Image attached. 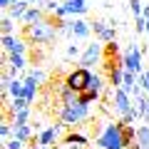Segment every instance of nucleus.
<instances>
[{"instance_id":"f257e3e1","label":"nucleus","mask_w":149,"mask_h":149,"mask_svg":"<svg viewBox=\"0 0 149 149\" xmlns=\"http://www.w3.org/2000/svg\"><path fill=\"white\" fill-rule=\"evenodd\" d=\"M22 37H25L30 45H50L57 37V27H55V20H40L32 22V25H25L22 30Z\"/></svg>"},{"instance_id":"f03ea898","label":"nucleus","mask_w":149,"mask_h":149,"mask_svg":"<svg viewBox=\"0 0 149 149\" xmlns=\"http://www.w3.org/2000/svg\"><path fill=\"white\" fill-rule=\"evenodd\" d=\"M95 144L100 149H124V142H122V124L114 122V124H107L100 134H97Z\"/></svg>"},{"instance_id":"7ed1b4c3","label":"nucleus","mask_w":149,"mask_h":149,"mask_svg":"<svg viewBox=\"0 0 149 149\" xmlns=\"http://www.w3.org/2000/svg\"><path fill=\"white\" fill-rule=\"evenodd\" d=\"M60 119H62L65 124H70V127L87 122V119H90V104H82V102H77V104H62Z\"/></svg>"},{"instance_id":"20e7f679","label":"nucleus","mask_w":149,"mask_h":149,"mask_svg":"<svg viewBox=\"0 0 149 149\" xmlns=\"http://www.w3.org/2000/svg\"><path fill=\"white\" fill-rule=\"evenodd\" d=\"M92 77H95V74L90 72V67H82V65H80L77 70H72V72H70L67 77H65V82H67V85L72 87V90L82 92V90H85V87L92 82Z\"/></svg>"},{"instance_id":"39448f33","label":"nucleus","mask_w":149,"mask_h":149,"mask_svg":"<svg viewBox=\"0 0 149 149\" xmlns=\"http://www.w3.org/2000/svg\"><path fill=\"white\" fill-rule=\"evenodd\" d=\"M122 60H124V70H129V72H134V74L142 72V50H139L137 45H132Z\"/></svg>"},{"instance_id":"423d86ee","label":"nucleus","mask_w":149,"mask_h":149,"mask_svg":"<svg viewBox=\"0 0 149 149\" xmlns=\"http://www.w3.org/2000/svg\"><path fill=\"white\" fill-rule=\"evenodd\" d=\"M112 100H114V109L119 112V114H127V112H132V102H129V95L122 90V87H112Z\"/></svg>"},{"instance_id":"0eeeda50","label":"nucleus","mask_w":149,"mask_h":149,"mask_svg":"<svg viewBox=\"0 0 149 149\" xmlns=\"http://www.w3.org/2000/svg\"><path fill=\"white\" fill-rule=\"evenodd\" d=\"M102 52H104L102 45H97V42L87 45V50L82 52V57H80V65L82 67H90V65H95V62H102Z\"/></svg>"},{"instance_id":"6e6552de","label":"nucleus","mask_w":149,"mask_h":149,"mask_svg":"<svg viewBox=\"0 0 149 149\" xmlns=\"http://www.w3.org/2000/svg\"><path fill=\"white\" fill-rule=\"evenodd\" d=\"M92 30H95V35L100 37L102 42H114V22H102V20H95L92 22Z\"/></svg>"},{"instance_id":"1a4fd4ad","label":"nucleus","mask_w":149,"mask_h":149,"mask_svg":"<svg viewBox=\"0 0 149 149\" xmlns=\"http://www.w3.org/2000/svg\"><path fill=\"white\" fill-rule=\"evenodd\" d=\"M3 47H5V52H17V55H25V42H22L20 37L15 35H3Z\"/></svg>"},{"instance_id":"9d476101","label":"nucleus","mask_w":149,"mask_h":149,"mask_svg":"<svg viewBox=\"0 0 149 149\" xmlns=\"http://www.w3.org/2000/svg\"><path fill=\"white\" fill-rule=\"evenodd\" d=\"M62 5H65V10H67V15H85L87 13L85 0H65Z\"/></svg>"},{"instance_id":"9b49d317","label":"nucleus","mask_w":149,"mask_h":149,"mask_svg":"<svg viewBox=\"0 0 149 149\" xmlns=\"http://www.w3.org/2000/svg\"><path fill=\"white\" fill-rule=\"evenodd\" d=\"M40 20H45V13L40 10L37 5H30L27 13L22 15V22H25V25H32V22H40Z\"/></svg>"},{"instance_id":"f8f14e48","label":"nucleus","mask_w":149,"mask_h":149,"mask_svg":"<svg viewBox=\"0 0 149 149\" xmlns=\"http://www.w3.org/2000/svg\"><path fill=\"white\" fill-rule=\"evenodd\" d=\"M27 8H30V3H25V0H15L8 10H10V17H13V20H22V15L27 13Z\"/></svg>"},{"instance_id":"ddd939ff","label":"nucleus","mask_w":149,"mask_h":149,"mask_svg":"<svg viewBox=\"0 0 149 149\" xmlns=\"http://www.w3.org/2000/svg\"><path fill=\"white\" fill-rule=\"evenodd\" d=\"M87 142H90V139H87L85 134H74V132H70V134L62 137V144H70V147H87Z\"/></svg>"},{"instance_id":"4468645a","label":"nucleus","mask_w":149,"mask_h":149,"mask_svg":"<svg viewBox=\"0 0 149 149\" xmlns=\"http://www.w3.org/2000/svg\"><path fill=\"white\" fill-rule=\"evenodd\" d=\"M100 100V90H95V87H85V90L80 92V102L82 104H92V102Z\"/></svg>"},{"instance_id":"2eb2a0df","label":"nucleus","mask_w":149,"mask_h":149,"mask_svg":"<svg viewBox=\"0 0 149 149\" xmlns=\"http://www.w3.org/2000/svg\"><path fill=\"white\" fill-rule=\"evenodd\" d=\"M137 144H139V149H149V127L147 124H142L137 129Z\"/></svg>"},{"instance_id":"dca6fc26","label":"nucleus","mask_w":149,"mask_h":149,"mask_svg":"<svg viewBox=\"0 0 149 149\" xmlns=\"http://www.w3.org/2000/svg\"><path fill=\"white\" fill-rule=\"evenodd\" d=\"M72 35L74 37H87L90 35V25H87L85 20H74L72 22Z\"/></svg>"},{"instance_id":"f3484780","label":"nucleus","mask_w":149,"mask_h":149,"mask_svg":"<svg viewBox=\"0 0 149 149\" xmlns=\"http://www.w3.org/2000/svg\"><path fill=\"white\" fill-rule=\"evenodd\" d=\"M137 112H139V117L147 119V112H149V97L142 95V92L137 95Z\"/></svg>"},{"instance_id":"a211bd4d","label":"nucleus","mask_w":149,"mask_h":149,"mask_svg":"<svg viewBox=\"0 0 149 149\" xmlns=\"http://www.w3.org/2000/svg\"><path fill=\"white\" fill-rule=\"evenodd\" d=\"M8 92H10L13 97H25V82L13 80V82H10V87H8Z\"/></svg>"},{"instance_id":"6ab92c4d","label":"nucleus","mask_w":149,"mask_h":149,"mask_svg":"<svg viewBox=\"0 0 149 149\" xmlns=\"http://www.w3.org/2000/svg\"><path fill=\"white\" fill-rule=\"evenodd\" d=\"M27 104H30V102H27L25 97H13V104H10V112H13V117H15V112H17V109H25Z\"/></svg>"},{"instance_id":"aec40b11","label":"nucleus","mask_w":149,"mask_h":149,"mask_svg":"<svg viewBox=\"0 0 149 149\" xmlns=\"http://www.w3.org/2000/svg\"><path fill=\"white\" fill-rule=\"evenodd\" d=\"M27 117H30V109H27V107H25V109H17L15 112V122H13V124H15V127L27 124Z\"/></svg>"},{"instance_id":"412c9836","label":"nucleus","mask_w":149,"mask_h":149,"mask_svg":"<svg viewBox=\"0 0 149 149\" xmlns=\"http://www.w3.org/2000/svg\"><path fill=\"white\" fill-rule=\"evenodd\" d=\"M13 134H15V137H20V139H25V142H30V127H27V124H20V127H15L13 129Z\"/></svg>"},{"instance_id":"4be33fe9","label":"nucleus","mask_w":149,"mask_h":149,"mask_svg":"<svg viewBox=\"0 0 149 149\" xmlns=\"http://www.w3.org/2000/svg\"><path fill=\"white\" fill-rule=\"evenodd\" d=\"M13 27H15V25H13V17L5 15V17H3V22H0V30H3V35H13Z\"/></svg>"},{"instance_id":"5701e85b","label":"nucleus","mask_w":149,"mask_h":149,"mask_svg":"<svg viewBox=\"0 0 149 149\" xmlns=\"http://www.w3.org/2000/svg\"><path fill=\"white\" fill-rule=\"evenodd\" d=\"M5 147H8V149H22V147H25V139H20V137H15V134H13L10 142H5Z\"/></svg>"},{"instance_id":"b1692460","label":"nucleus","mask_w":149,"mask_h":149,"mask_svg":"<svg viewBox=\"0 0 149 149\" xmlns=\"http://www.w3.org/2000/svg\"><path fill=\"white\" fill-rule=\"evenodd\" d=\"M129 8H132L134 17H139V15H142V10H144V5L139 3V0H129Z\"/></svg>"},{"instance_id":"393cba45","label":"nucleus","mask_w":149,"mask_h":149,"mask_svg":"<svg viewBox=\"0 0 149 149\" xmlns=\"http://www.w3.org/2000/svg\"><path fill=\"white\" fill-rule=\"evenodd\" d=\"M134 30H137V32H147V17H144V15L137 17V22H134Z\"/></svg>"},{"instance_id":"a878e982","label":"nucleus","mask_w":149,"mask_h":149,"mask_svg":"<svg viewBox=\"0 0 149 149\" xmlns=\"http://www.w3.org/2000/svg\"><path fill=\"white\" fill-rule=\"evenodd\" d=\"M87 87H95V90H100V92H102V87H104V85H102V80H100V77L95 74V77H92V82H90Z\"/></svg>"},{"instance_id":"bb28decb","label":"nucleus","mask_w":149,"mask_h":149,"mask_svg":"<svg viewBox=\"0 0 149 149\" xmlns=\"http://www.w3.org/2000/svg\"><path fill=\"white\" fill-rule=\"evenodd\" d=\"M10 132H13V127H10L8 122H3V124H0V134H3V137H10Z\"/></svg>"},{"instance_id":"cd10ccee","label":"nucleus","mask_w":149,"mask_h":149,"mask_svg":"<svg viewBox=\"0 0 149 149\" xmlns=\"http://www.w3.org/2000/svg\"><path fill=\"white\" fill-rule=\"evenodd\" d=\"M137 85L142 87V90H147V72H139V77H137Z\"/></svg>"},{"instance_id":"c85d7f7f","label":"nucleus","mask_w":149,"mask_h":149,"mask_svg":"<svg viewBox=\"0 0 149 149\" xmlns=\"http://www.w3.org/2000/svg\"><path fill=\"white\" fill-rule=\"evenodd\" d=\"M77 52H80L77 45H70V47H67V57H77Z\"/></svg>"},{"instance_id":"c756f323","label":"nucleus","mask_w":149,"mask_h":149,"mask_svg":"<svg viewBox=\"0 0 149 149\" xmlns=\"http://www.w3.org/2000/svg\"><path fill=\"white\" fill-rule=\"evenodd\" d=\"M13 3H15V0H0V5H3V8H10Z\"/></svg>"},{"instance_id":"7c9ffc66","label":"nucleus","mask_w":149,"mask_h":149,"mask_svg":"<svg viewBox=\"0 0 149 149\" xmlns=\"http://www.w3.org/2000/svg\"><path fill=\"white\" fill-rule=\"evenodd\" d=\"M25 3H30V5H42L45 0H25Z\"/></svg>"},{"instance_id":"2f4dec72","label":"nucleus","mask_w":149,"mask_h":149,"mask_svg":"<svg viewBox=\"0 0 149 149\" xmlns=\"http://www.w3.org/2000/svg\"><path fill=\"white\" fill-rule=\"evenodd\" d=\"M142 15L147 17V20H149V5H144V10H142Z\"/></svg>"},{"instance_id":"473e14b6","label":"nucleus","mask_w":149,"mask_h":149,"mask_svg":"<svg viewBox=\"0 0 149 149\" xmlns=\"http://www.w3.org/2000/svg\"><path fill=\"white\" fill-rule=\"evenodd\" d=\"M147 92H149V72H147Z\"/></svg>"},{"instance_id":"72a5a7b5","label":"nucleus","mask_w":149,"mask_h":149,"mask_svg":"<svg viewBox=\"0 0 149 149\" xmlns=\"http://www.w3.org/2000/svg\"><path fill=\"white\" fill-rule=\"evenodd\" d=\"M147 35H149V20H147Z\"/></svg>"},{"instance_id":"f704fd0d","label":"nucleus","mask_w":149,"mask_h":149,"mask_svg":"<svg viewBox=\"0 0 149 149\" xmlns=\"http://www.w3.org/2000/svg\"><path fill=\"white\" fill-rule=\"evenodd\" d=\"M37 149H47V147H37Z\"/></svg>"},{"instance_id":"c9c22d12","label":"nucleus","mask_w":149,"mask_h":149,"mask_svg":"<svg viewBox=\"0 0 149 149\" xmlns=\"http://www.w3.org/2000/svg\"><path fill=\"white\" fill-rule=\"evenodd\" d=\"M147 119H149V112H147Z\"/></svg>"}]
</instances>
